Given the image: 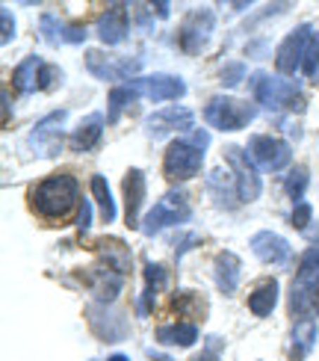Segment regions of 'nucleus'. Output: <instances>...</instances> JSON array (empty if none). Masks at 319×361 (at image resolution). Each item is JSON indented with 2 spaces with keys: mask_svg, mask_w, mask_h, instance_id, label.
Listing matches in <instances>:
<instances>
[{
  "mask_svg": "<svg viewBox=\"0 0 319 361\" xmlns=\"http://www.w3.org/2000/svg\"><path fill=\"white\" fill-rule=\"evenodd\" d=\"M77 195H80V187L71 175H51L33 187L30 202H33V210L39 216L56 222L71 216V210L77 207Z\"/></svg>",
  "mask_w": 319,
  "mask_h": 361,
  "instance_id": "1",
  "label": "nucleus"
},
{
  "mask_svg": "<svg viewBox=\"0 0 319 361\" xmlns=\"http://www.w3.org/2000/svg\"><path fill=\"white\" fill-rule=\"evenodd\" d=\"M290 311L293 317L311 320L319 314V246H311L299 261V276L290 288Z\"/></svg>",
  "mask_w": 319,
  "mask_h": 361,
  "instance_id": "2",
  "label": "nucleus"
},
{
  "mask_svg": "<svg viewBox=\"0 0 319 361\" xmlns=\"http://www.w3.org/2000/svg\"><path fill=\"white\" fill-rule=\"evenodd\" d=\"M210 145V137L204 130H189V140H175L165 148L163 175L169 180H189L199 175L204 163V148Z\"/></svg>",
  "mask_w": 319,
  "mask_h": 361,
  "instance_id": "3",
  "label": "nucleus"
},
{
  "mask_svg": "<svg viewBox=\"0 0 319 361\" xmlns=\"http://www.w3.org/2000/svg\"><path fill=\"white\" fill-rule=\"evenodd\" d=\"M251 92H254V101L266 110H296V113L305 110V98H301L299 86L290 80L272 78L266 71L251 74Z\"/></svg>",
  "mask_w": 319,
  "mask_h": 361,
  "instance_id": "4",
  "label": "nucleus"
},
{
  "mask_svg": "<svg viewBox=\"0 0 319 361\" xmlns=\"http://www.w3.org/2000/svg\"><path fill=\"white\" fill-rule=\"evenodd\" d=\"M257 110L251 107L249 101H237V98H227V95H216L207 101L204 107V122L216 130H242L246 125L254 122Z\"/></svg>",
  "mask_w": 319,
  "mask_h": 361,
  "instance_id": "5",
  "label": "nucleus"
},
{
  "mask_svg": "<svg viewBox=\"0 0 319 361\" xmlns=\"http://www.w3.org/2000/svg\"><path fill=\"white\" fill-rule=\"evenodd\" d=\"M189 216H192V207L187 202V195L172 190V192H165L154 207H151V214L142 222V231L145 234H157L160 228H165V225H180V222H187Z\"/></svg>",
  "mask_w": 319,
  "mask_h": 361,
  "instance_id": "6",
  "label": "nucleus"
},
{
  "mask_svg": "<svg viewBox=\"0 0 319 361\" xmlns=\"http://www.w3.org/2000/svg\"><path fill=\"white\" fill-rule=\"evenodd\" d=\"M313 36H316V30L311 24H301V27H296L293 33L284 39V44H281L278 54H275V66H278L281 74L293 78V74L301 71V66H305V56L311 51Z\"/></svg>",
  "mask_w": 319,
  "mask_h": 361,
  "instance_id": "7",
  "label": "nucleus"
},
{
  "mask_svg": "<svg viewBox=\"0 0 319 361\" xmlns=\"http://www.w3.org/2000/svg\"><path fill=\"white\" fill-rule=\"evenodd\" d=\"M86 68L101 80H110L125 86V80H133V74L142 68V59H130V56H106L101 51H89L86 54Z\"/></svg>",
  "mask_w": 319,
  "mask_h": 361,
  "instance_id": "8",
  "label": "nucleus"
},
{
  "mask_svg": "<svg viewBox=\"0 0 319 361\" xmlns=\"http://www.w3.org/2000/svg\"><path fill=\"white\" fill-rule=\"evenodd\" d=\"M249 160L254 163L257 169H266V172H281L287 163L293 160V152L290 145L284 140H275V137H251L249 140Z\"/></svg>",
  "mask_w": 319,
  "mask_h": 361,
  "instance_id": "9",
  "label": "nucleus"
},
{
  "mask_svg": "<svg viewBox=\"0 0 319 361\" xmlns=\"http://www.w3.org/2000/svg\"><path fill=\"white\" fill-rule=\"evenodd\" d=\"M213 27H216V15H213V9H195V12H189L187 21L180 24V30H177V48L184 54H199L207 44Z\"/></svg>",
  "mask_w": 319,
  "mask_h": 361,
  "instance_id": "10",
  "label": "nucleus"
},
{
  "mask_svg": "<svg viewBox=\"0 0 319 361\" xmlns=\"http://www.w3.org/2000/svg\"><path fill=\"white\" fill-rule=\"evenodd\" d=\"M225 160H227V166L234 169L239 202H254L263 187H261V175H257V169L251 166L249 154H242V148H237V145H227L225 148Z\"/></svg>",
  "mask_w": 319,
  "mask_h": 361,
  "instance_id": "11",
  "label": "nucleus"
},
{
  "mask_svg": "<svg viewBox=\"0 0 319 361\" xmlns=\"http://www.w3.org/2000/svg\"><path fill=\"white\" fill-rule=\"evenodd\" d=\"M136 98H148V101H177L187 92V83L175 78V74H151V78H136L127 83Z\"/></svg>",
  "mask_w": 319,
  "mask_h": 361,
  "instance_id": "12",
  "label": "nucleus"
},
{
  "mask_svg": "<svg viewBox=\"0 0 319 361\" xmlns=\"http://www.w3.org/2000/svg\"><path fill=\"white\" fill-rule=\"evenodd\" d=\"M65 116H68L65 110H56V113H51V116H44L42 122L33 128L30 145H33L42 157H54V154H59V145H63V133H59V128H63Z\"/></svg>",
  "mask_w": 319,
  "mask_h": 361,
  "instance_id": "13",
  "label": "nucleus"
},
{
  "mask_svg": "<svg viewBox=\"0 0 319 361\" xmlns=\"http://www.w3.org/2000/svg\"><path fill=\"white\" fill-rule=\"evenodd\" d=\"M145 130L151 133L154 140H163L169 133H177V130H192V113L187 107H165L154 116H148L145 122Z\"/></svg>",
  "mask_w": 319,
  "mask_h": 361,
  "instance_id": "14",
  "label": "nucleus"
},
{
  "mask_svg": "<svg viewBox=\"0 0 319 361\" xmlns=\"http://www.w3.org/2000/svg\"><path fill=\"white\" fill-rule=\"evenodd\" d=\"M86 317L92 323V332L101 338V341H121L127 335V320L121 314H110V308L104 305H89L86 308Z\"/></svg>",
  "mask_w": 319,
  "mask_h": 361,
  "instance_id": "15",
  "label": "nucleus"
},
{
  "mask_svg": "<svg viewBox=\"0 0 319 361\" xmlns=\"http://www.w3.org/2000/svg\"><path fill=\"white\" fill-rule=\"evenodd\" d=\"M95 30H98V39H101L104 44H121V42H125V36H127V30H130L127 6H125V4H113V6L98 18Z\"/></svg>",
  "mask_w": 319,
  "mask_h": 361,
  "instance_id": "16",
  "label": "nucleus"
},
{
  "mask_svg": "<svg viewBox=\"0 0 319 361\" xmlns=\"http://www.w3.org/2000/svg\"><path fill=\"white\" fill-rule=\"evenodd\" d=\"M251 249L263 264H275V267H284L287 261H290V255H293L290 243H287V240L281 234H275V231L254 234L251 237Z\"/></svg>",
  "mask_w": 319,
  "mask_h": 361,
  "instance_id": "17",
  "label": "nucleus"
},
{
  "mask_svg": "<svg viewBox=\"0 0 319 361\" xmlns=\"http://www.w3.org/2000/svg\"><path fill=\"white\" fill-rule=\"evenodd\" d=\"M39 27H42V36H44V42H48V44H63V42L80 44L86 39V27H80V24H63L54 12H44Z\"/></svg>",
  "mask_w": 319,
  "mask_h": 361,
  "instance_id": "18",
  "label": "nucleus"
},
{
  "mask_svg": "<svg viewBox=\"0 0 319 361\" xmlns=\"http://www.w3.org/2000/svg\"><path fill=\"white\" fill-rule=\"evenodd\" d=\"M145 202V175L142 169H130L125 175V219H127V228H139V207Z\"/></svg>",
  "mask_w": 319,
  "mask_h": 361,
  "instance_id": "19",
  "label": "nucleus"
},
{
  "mask_svg": "<svg viewBox=\"0 0 319 361\" xmlns=\"http://www.w3.org/2000/svg\"><path fill=\"white\" fill-rule=\"evenodd\" d=\"M101 137H104V116L92 113L71 130L68 145H71V152H92V148L101 142Z\"/></svg>",
  "mask_w": 319,
  "mask_h": 361,
  "instance_id": "20",
  "label": "nucleus"
},
{
  "mask_svg": "<svg viewBox=\"0 0 319 361\" xmlns=\"http://www.w3.org/2000/svg\"><path fill=\"white\" fill-rule=\"evenodd\" d=\"M121 284H125V276L115 273L113 267H101L89 273V290H92L98 302H113L121 290Z\"/></svg>",
  "mask_w": 319,
  "mask_h": 361,
  "instance_id": "21",
  "label": "nucleus"
},
{
  "mask_svg": "<svg viewBox=\"0 0 319 361\" xmlns=\"http://www.w3.org/2000/svg\"><path fill=\"white\" fill-rule=\"evenodd\" d=\"M234 175H225L222 169H213L207 175V192L213 195V202L219 207H237L239 202V190H237V180H231Z\"/></svg>",
  "mask_w": 319,
  "mask_h": 361,
  "instance_id": "22",
  "label": "nucleus"
},
{
  "mask_svg": "<svg viewBox=\"0 0 319 361\" xmlns=\"http://www.w3.org/2000/svg\"><path fill=\"white\" fill-rule=\"evenodd\" d=\"M239 273L242 264L234 252H222L216 255V264H213V276H216V288L222 293H234L239 288Z\"/></svg>",
  "mask_w": 319,
  "mask_h": 361,
  "instance_id": "23",
  "label": "nucleus"
},
{
  "mask_svg": "<svg viewBox=\"0 0 319 361\" xmlns=\"http://www.w3.org/2000/svg\"><path fill=\"white\" fill-rule=\"evenodd\" d=\"M316 343V323L313 320H296L290 332V361H305Z\"/></svg>",
  "mask_w": 319,
  "mask_h": 361,
  "instance_id": "24",
  "label": "nucleus"
},
{
  "mask_svg": "<svg viewBox=\"0 0 319 361\" xmlns=\"http://www.w3.org/2000/svg\"><path fill=\"white\" fill-rule=\"evenodd\" d=\"M275 302H278V281L275 279H263L249 296V308L257 317H269V314L275 311Z\"/></svg>",
  "mask_w": 319,
  "mask_h": 361,
  "instance_id": "25",
  "label": "nucleus"
},
{
  "mask_svg": "<svg viewBox=\"0 0 319 361\" xmlns=\"http://www.w3.org/2000/svg\"><path fill=\"white\" fill-rule=\"evenodd\" d=\"M42 68H44V63H42L39 56H27V59H21V66L12 71V83H15V89H18L21 95L36 92V89H39V78H42Z\"/></svg>",
  "mask_w": 319,
  "mask_h": 361,
  "instance_id": "26",
  "label": "nucleus"
},
{
  "mask_svg": "<svg viewBox=\"0 0 319 361\" xmlns=\"http://www.w3.org/2000/svg\"><path fill=\"white\" fill-rule=\"evenodd\" d=\"M157 341L169 343V347H192L199 341V329L195 323H169L157 329Z\"/></svg>",
  "mask_w": 319,
  "mask_h": 361,
  "instance_id": "27",
  "label": "nucleus"
},
{
  "mask_svg": "<svg viewBox=\"0 0 319 361\" xmlns=\"http://www.w3.org/2000/svg\"><path fill=\"white\" fill-rule=\"evenodd\" d=\"M145 281H148V288L142 290V299H139V314L142 317L151 311L154 293L165 290V284H169V273H165V267H160V264H145Z\"/></svg>",
  "mask_w": 319,
  "mask_h": 361,
  "instance_id": "28",
  "label": "nucleus"
},
{
  "mask_svg": "<svg viewBox=\"0 0 319 361\" xmlns=\"http://www.w3.org/2000/svg\"><path fill=\"white\" fill-rule=\"evenodd\" d=\"M98 249H101V255H104L106 267H113L115 273L125 276L127 269H130V252H127L125 243H118V240H101Z\"/></svg>",
  "mask_w": 319,
  "mask_h": 361,
  "instance_id": "29",
  "label": "nucleus"
},
{
  "mask_svg": "<svg viewBox=\"0 0 319 361\" xmlns=\"http://www.w3.org/2000/svg\"><path fill=\"white\" fill-rule=\"evenodd\" d=\"M172 305H175V311H180L189 320H201L207 314V299L201 293H195V290H180Z\"/></svg>",
  "mask_w": 319,
  "mask_h": 361,
  "instance_id": "30",
  "label": "nucleus"
},
{
  "mask_svg": "<svg viewBox=\"0 0 319 361\" xmlns=\"http://www.w3.org/2000/svg\"><path fill=\"white\" fill-rule=\"evenodd\" d=\"M92 192H95V202H98V207H101V216H104V222L110 225V222L118 216V210H115L113 192H110V187H106L104 175H95V178H92Z\"/></svg>",
  "mask_w": 319,
  "mask_h": 361,
  "instance_id": "31",
  "label": "nucleus"
},
{
  "mask_svg": "<svg viewBox=\"0 0 319 361\" xmlns=\"http://www.w3.org/2000/svg\"><path fill=\"white\" fill-rule=\"evenodd\" d=\"M130 101H136V92L125 83V86H113L110 89V98H106V118H110V125H115L118 122V116H121V110L127 107Z\"/></svg>",
  "mask_w": 319,
  "mask_h": 361,
  "instance_id": "32",
  "label": "nucleus"
},
{
  "mask_svg": "<svg viewBox=\"0 0 319 361\" xmlns=\"http://www.w3.org/2000/svg\"><path fill=\"white\" fill-rule=\"evenodd\" d=\"M284 190H287V195H290V199L299 204L301 195H305V190H308V166H296V169L290 172V178H287Z\"/></svg>",
  "mask_w": 319,
  "mask_h": 361,
  "instance_id": "33",
  "label": "nucleus"
},
{
  "mask_svg": "<svg viewBox=\"0 0 319 361\" xmlns=\"http://www.w3.org/2000/svg\"><path fill=\"white\" fill-rule=\"evenodd\" d=\"M301 74H305V78H319V33H316L313 42H311V51H308V56H305Z\"/></svg>",
  "mask_w": 319,
  "mask_h": 361,
  "instance_id": "34",
  "label": "nucleus"
},
{
  "mask_svg": "<svg viewBox=\"0 0 319 361\" xmlns=\"http://www.w3.org/2000/svg\"><path fill=\"white\" fill-rule=\"evenodd\" d=\"M242 78H246V66H242V63H231V66L222 68V86H227V89L239 86Z\"/></svg>",
  "mask_w": 319,
  "mask_h": 361,
  "instance_id": "35",
  "label": "nucleus"
},
{
  "mask_svg": "<svg viewBox=\"0 0 319 361\" xmlns=\"http://www.w3.org/2000/svg\"><path fill=\"white\" fill-rule=\"evenodd\" d=\"M311 214H313L311 204H308V202H299L296 210H293V228H296V231H305L308 222H311Z\"/></svg>",
  "mask_w": 319,
  "mask_h": 361,
  "instance_id": "36",
  "label": "nucleus"
},
{
  "mask_svg": "<svg viewBox=\"0 0 319 361\" xmlns=\"http://www.w3.org/2000/svg\"><path fill=\"white\" fill-rule=\"evenodd\" d=\"M59 78H63V71H59L56 66H44L42 68V78H39V89H51Z\"/></svg>",
  "mask_w": 319,
  "mask_h": 361,
  "instance_id": "37",
  "label": "nucleus"
},
{
  "mask_svg": "<svg viewBox=\"0 0 319 361\" xmlns=\"http://www.w3.org/2000/svg\"><path fill=\"white\" fill-rule=\"evenodd\" d=\"M207 343H210V347H204V353H201L199 358H195V361H219V350H222V341H219V338H210Z\"/></svg>",
  "mask_w": 319,
  "mask_h": 361,
  "instance_id": "38",
  "label": "nucleus"
},
{
  "mask_svg": "<svg viewBox=\"0 0 319 361\" xmlns=\"http://www.w3.org/2000/svg\"><path fill=\"white\" fill-rule=\"evenodd\" d=\"M92 204L89 202H80V216H77V228H80V234H86L89 228H92Z\"/></svg>",
  "mask_w": 319,
  "mask_h": 361,
  "instance_id": "39",
  "label": "nucleus"
},
{
  "mask_svg": "<svg viewBox=\"0 0 319 361\" xmlns=\"http://www.w3.org/2000/svg\"><path fill=\"white\" fill-rule=\"evenodd\" d=\"M12 36H15V24H12V12L9 9H4V44H9L12 42Z\"/></svg>",
  "mask_w": 319,
  "mask_h": 361,
  "instance_id": "40",
  "label": "nucleus"
},
{
  "mask_svg": "<svg viewBox=\"0 0 319 361\" xmlns=\"http://www.w3.org/2000/svg\"><path fill=\"white\" fill-rule=\"evenodd\" d=\"M154 9H157L160 18H169V4H154Z\"/></svg>",
  "mask_w": 319,
  "mask_h": 361,
  "instance_id": "41",
  "label": "nucleus"
},
{
  "mask_svg": "<svg viewBox=\"0 0 319 361\" xmlns=\"http://www.w3.org/2000/svg\"><path fill=\"white\" fill-rule=\"evenodd\" d=\"M148 358H154V361H172L169 355H163V353H157V350H148Z\"/></svg>",
  "mask_w": 319,
  "mask_h": 361,
  "instance_id": "42",
  "label": "nucleus"
},
{
  "mask_svg": "<svg viewBox=\"0 0 319 361\" xmlns=\"http://www.w3.org/2000/svg\"><path fill=\"white\" fill-rule=\"evenodd\" d=\"M106 361H130V358H127V355H121V353H118V355H110V358H106Z\"/></svg>",
  "mask_w": 319,
  "mask_h": 361,
  "instance_id": "43",
  "label": "nucleus"
}]
</instances>
